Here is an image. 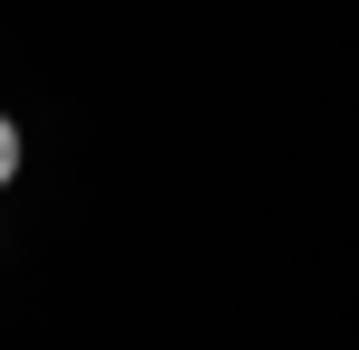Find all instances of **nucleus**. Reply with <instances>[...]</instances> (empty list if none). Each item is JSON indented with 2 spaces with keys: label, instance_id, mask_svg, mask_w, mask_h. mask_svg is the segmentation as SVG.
<instances>
[{
  "label": "nucleus",
  "instance_id": "nucleus-1",
  "mask_svg": "<svg viewBox=\"0 0 359 350\" xmlns=\"http://www.w3.org/2000/svg\"><path fill=\"white\" fill-rule=\"evenodd\" d=\"M19 152H29V142H19V123H10V114H0V189L19 180Z\"/></svg>",
  "mask_w": 359,
  "mask_h": 350
}]
</instances>
